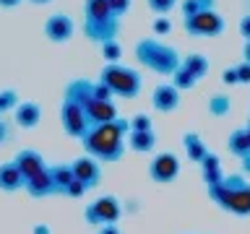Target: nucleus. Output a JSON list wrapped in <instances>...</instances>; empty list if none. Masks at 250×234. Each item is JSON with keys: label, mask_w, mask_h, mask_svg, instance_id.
<instances>
[{"label": "nucleus", "mask_w": 250, "mask_h": 234, "mask_svg": "<svg viewBox=\"0 0 250 234\" xmlns=\"http://www.w3.org/2000/svg\"><path fill=\"white\" fill-rule=\"evenodd\" d=\"M123 216V206L115 195H102V198L86 203L83 218L91 226H104V224H117Z\"/></svg>", "instance_id": "7"}, {"label": "nucleus", "mask_w": 250, "mask_h": 234, "mask_svg": "<svg viewBox=\"0 0 250 234\" xmlns=\"http://www.w3.org/2000/svg\"><path fill=\"white\" fill-rule=\"evenodd\" d=\"M8 138H11V125H8L3 117H0V146L8 143Z\"/></svg>", "instance_id": "39"}, {"label": "nucleus", "mask_w": 250, "mask_h": 234, "mask_svg": "<svg viewBox=\"0 0 250 234\" xmlns=\"http://www.w3.org/2000/svg\"><path fill=\"white\" fill-rule=\"evenodd\" d=\"M31 234H52V229L47 224H37V226H31Z\"/></svg>", "instance_id": "42"}, {"label": "nucleus", "mask_w": 250, "mask_h": 234, "mask_svg": "<svg viewBox=\"0 0 250 234\" xmlns=\"http://www.w3.org/2000/svg\"><path fill=\"white\" fill-rule=\"evenodd\" d=\"M242 60L250 62V39H245V44H242Z\"/></svg>", "instance_id": "43"}, {"label": "nucleus", "mask_w": 250, "mask_h": 234, "mask_svg": "<svg viewBox=\"0 0 250 234\" xmlns=\"http://www.w3.org/2000/svg\"><path fill=\"white\" fill-rule=\"evenodd\" d=\"M128 133H130V122L125 117H117V120L104 122V125H91L83 133L81 146L97 161L115 164L125 154V138H128Z\"/></svg>", "instance_id": "1"}, {"label": "nucleus", "mask_w": 250, "mask_h": 234, "mask_svg": "<svg viewBox=\"0 0 250 234\" xmlns=\"http://www.w3.org/2000/svg\"><path fill=\"white\" fill-rule=\"evenodd\" d=\"M26 179H23L21 169L16 167L13 161H5L0 164V190L3 193H16V190H23Z\"/></svg>", "instance_id": "19"}, {"label": "nucleus", "mask_w": 250, "mask_h": 234, "mask_svg": "<svg viewBox=\"0 0 250 234\" xmlns=\"http://www.w3.org/2000/svg\"><path fill=\"white\" fill-rule=\"evenodd\" d=\"M125 140H128V148L136 154H151L156 148V133L154 130H130Z\"/></svg>", "instance_id": "20"}, {"label": "nucleus", "mask_w": 250, "mask_h": 234, "mask_svg": "<svg viewBox=\"0 0 250 234\" xmlns=\"http://www.w3.org/2000/svg\"><path fill=\"white\" fill-rule=\"evenodd\" d=\"M21 0H0V8H16Z\"/></svg>", "instance_id": "44"}, {"label": "nucleus", "mask_w": 250, "mask_h": 234, "mask_svg": "<svg viewBox=\"0 0 250 234\" xmlns=\"http://www.w3.org/2000/svg\"><path fill=\"white\" fill-rule=\"evenodd\" d=\"M180 175V156L172 151H162L156 154L151 161H148V177L154 179L156 185H169L175 182Z\"/></svg>", "instance_id": "9"}, {"label": "nucleus", "mask_w": 250, "mask_h": 234, "mask_svg": "<svg viewBox=\"0 0 250 234\" xmlns=\"http://www.w3.org/2000/svg\"><path fill=\"white\" fill-rule=\"evenodd\" d=\"M172 29H175V23L169 21V16H156L151 23V31L156 37H167V34H172Z\"/></svg>", "instance_id": "31"}, {"label": "nucleus", "mask_w": 250, "mask_h": 234, "mask_svg": "<svg viewBox=\"0 0 250 234\" xmlns=\"http://www.w3.org/2000/svg\"><path fill=\"white\" fill-rule=\"evenodd\" d=\"M60 125H62V130H65L70 138L81 140L83 133L89 130V120H86L83 107H78L76 101L62 97V101H60Z\"/></svg>", "instance_id": "8"}, {"label": "nucleus", "mask_w": 250, "mask_h": 234, "mask_svg": "<svg viewBox=\"0 0 250 234\" xmlns=\"http://www.w3.org/2000/svg\"><path fill=\"white\" fill-rule=\"evenodd\" d=\"M203 11H216V0H180V13L183 19H190Z\"/></svg>", "instance_id": "26"}, {"label": "nucleus", "mask_w": 250, "mask_h": 234, "mask_svg": "<svg viewBox=\"0 0 250 234\" xmlns=\"http://www.w3.org/2000/svg\"><path fill=\"white\" fill-rule=\"evenodd\" d=\"M19 107V91L16 89H3L0 91V115H8Z\"/></svg>", "instance_id": "29"}, {"label": "nucleus", "mask_w": 250, "mask_h": 234, "mask_svg": "<svg viewBox=\"0 0 250 234\" xmlns=\"http://www.w3.org/2000/svg\"><path fill=\"white\" fill-rule=\"evenodd\" d=\"M99 52L104 58V62H120V58H123V47L117 39H109V42L99 44Z\"/></svg>", "instance_id": "28"}, {"label": "nucleus", "mask_w": 250, "mask_h": 234, "mask_svg": "<svg viewBox=\"0 0 250 234\" xmlns=\"http://www.w3.org/2000/svg\"><path fill=\"white\" fill-rule=\"evenodd\" d=\"M23 190H26L31 198H37V200H42V198H47V195H55V193H58V190H55V179H52V175H50V167L42 169V172H39V175H34V177H29L26 185H23Z\"/></svg>", "instance_id": "16"}, {"label": "nucleus", "mask_w": 250, "mask_h": 234, "mask_svg": "<svg viewBox=\"0 0 250 234\" xmlns=\"http://www.w3.org/2000/svg\"><path fill=\"white\" fill-rule=\"evenodd\" d=\"M120 21L107 0H83V34L94 44H104L120 34Z\"/></svg>", "instance_id": "4"}, {"label": "nucleus", "mask_w": 250, "mask_h": 234, "mask_svg": "<svg viewBox=\"0 0 250 234\" xmlns=\"http://www.w3.org/2000/svg\"><path fill=\"white\" fill-rule=\"evenodd\" d=\"M227 151L234 154L237 159L250 154V133H248V128H234L229 136H227Z\"/></svg>", "instance_id": "22"}, {"label": "nucleus", "mask_w": 250, "mask_h": 234, "mask_svg": "<svg viewBox=\"0 0 250 234\" xmlns=\"http://www.w3.org/2000/svg\"><path fill=\"white\" fill-rule=\"evenodd\" d=\"M97 234H123L117 224H104V226H97Z\"/></svg>", "instance_id": "40"}, {"label": "nucleus", "mask_w": 250, "mask_h": 234, "mask_svg": "<svg viewBox=\"0 0 250 234\" xmlns=\"http://www.w3.org/2000/svg\"><path fill=\"white\" fill-rule=\"evenodd\" d=\"M50 175H52V179H55V190H58L60 195L65 193V187L73 182V167L70 164H52L50 167Z\"/></svg>", "instance_id": "24"}, {"label": "nucleus", "mask_w": 250, "mask_h": 234, "mask_svg": "<svg viewBox=\"0 0 250 234\" xmlns=\"http://www.w3.org/2000/svg\"><path fill=\"white\" fill-rule=\"evenodd\" d=\"M86 193H89V190H86V185L81 182V179H73V182L65 187V193H62V195H68V198H83Z\"/></svg>", "instance_id": "34"}, {"label": "nucleus", "mask_w": 250, "mask_h": 234, "mask_svg": "<svg viewBox=\"0 0 250 234\" xmlns=\"http://www.w3.org/2000/svg\"><path fill=\"white\" fill-rule=\"evenodd\" d=\"M107 3H109V8H112V13L117 19H125L133 8V0H107Z\"/></svg>", "instance_id": "33"}, {"label": "nucleus", "mask_w": 250, "mask_h": 234, "mask_svg": "<svg viewBox=\"0 0 250 234\" xmlns=\"http://www.w3.org/2000/svg\"><path fill=\"white\" fill-rule=\"evenodd\" d=\"M240 172L245 177H250V154L248 156H240Z\"/></svg>", "instance_id": "41"}, {"label": "nucleus", "mask_w": 250, "mask_h": 234, "mask_svg": "<svg viewBox=\"0 0 250 234\" xmlns=\"http://www.w3.org/2000/svg\"><path fill=\"white\" fill-rule=\"evenodd\" d=\"M183 29L185 34H190L195 39H216L224 34L227 21L219 11H203V13L190 16V19H183Z\"/></svg>", "instance_id": "6"}, {"label": "nucleus", "mask_w": 250, "mask_h": 234, "mask_svg": "<svg viewBox=\"0 0 250 234\" xmlns=\"http://www.w3.org/2000/svg\"><path fill=\"white\" fill-rule=\"evenodd\" d=\"M188 73H190L195 81H201L203 76L208 73V68H211V62H208V58L206 55H201V52H190V55H185L183 58V62H180Z\"/></svg>", "instance_id": "23"}, {"label": "nucleus", "mask_w": 250, "mask_h": 234, "mask_svg": "<svg viewBox=\"0 0 250 234\" xmlns=\"http://www.w3.org/2000/svg\"><path fill=\"white\" fill-rule=\"evenodd\" d=\"M29 3H34V5H47V3H52V0H29Z\"/></svg>", "instance_id": "45"}, {"label": "nucleus", "mask_w": 250, "mask_h": 234, "mask_svg": "<svg viewBox=\"0 0 250 234\" xmlns=\"http://www.w3.org/2000/svg\"><path fill=\"white\" fill-rule=\"evenodd\" d=\"M73 34H76V21L68 13H52L44 21V37L52 44H65L73 39Z\"/></svg>", "instance_id": "10"}, {"label": "nucleus", "mask_w": 250, "mask_h": 234, "mask_svg": "<svg viewBox=\"0 0 250 234\" xmlns=\"http://www.w3.org/2000/svg\"><path fill=\"white\" fill-rule=\"evenodd\" d=\"M13 122L23 130H34L42 122V107L37 101H19V107L13 109Z\"/></svg>", "instance_id": "15"}, {"label": "nucleus", "mask_w": 250, "mask_h": 234, "mask_svg": "<svg viewBox=\"0 0 250 234\" xmlns=\"http://www.w3.org/2000/svg\"><path fill=\"white\" fill-rule=\"evenodd\" d=\"M146 3H148V8H151L156 16H169L180 5V0H146Z\"/></svg>", "instance_id": "30"}, {"label": "nucleus", "mask_w": 250, "mask_h": 234, "mask_svg": "<svg viewBox=\"0 0 250 234\" xmlns=\"http://www.w3.org/2000/svg\"><path fill=\"white\" fill-rule=\"evenodd\" d=\"M237 29H240L242 39H250V13H245V16H242V19H240Z\"/></svg>", "instance_id": "38"}, {"label": "nucleus", "mask_w": 250, "mask_h": 234, "mask_svg": "<svg viewBox=\"0 0 250 234\" xmlns=\"http://www.w3.org/2000/svg\"><path fill=\"white\" fill-rule=\"evenodd\" d=\"M222 83L224 86H237L240 81H237V70L234 68H224L222 70Z\"/></svg>", "instance_id": "36"}, {"label": "nucleus", "mask_w": 250, "mask_h": 234, "mask_svg": "<svg viewBox=\"0 0 250 234\" xmlns=\"http://www.w3.org/2000/svg\"><path fill=\"white\" fill-rule=\"evenodd\" d=\"M133 55H136L138 65H144L146 70H154L156 76H172L183 62V55L177 52V47L162 42L156 37L138 39L136 47H133Z\"/></svg>", "instance_id": "3"}, {"label": "nucleus", "mask_w": 250, "mask_h": 234, "mask_svg": "<svg viewBox=\"0 0 250 234\" xmlns=\"http://www.w3.org/2000/svg\"><path fill=\"white\" fill-rule=\"evenodd\" d=\"M206 107H208V115L219 120V117H227L232 112V99L227 97V94H211Z\"/></svg>", "instance_id": "25"}, {"label": "nucleus", "mask_w": 250, "mask_h": 234, "mask_svg": "<svg viewBox=\"0 0 250 234\" xmlns=\"http://www.w3.org/2000/svg\"><path fill=\"white\" fill-rule=\"evenodd\" d=\"M62 97H68L70 101H76L78 107H86L94 99V81H89V78H73V81H68Z\"/></svg>", "instance_id": "17"}, {"label": "nucleus", "mask_w": 250, "mask_h": 234, "mask_svg": "<svg viewBox=\"0 0 250 234\" xmlns=\"http://www.w3.org/2000/svg\"><path fill=\"white\" fill-rule=\"evenodd\" d=\"M234 70H237V81L240 83H250V62L242 60L240 65H234Z\"/></svg>", "instance_id": "35"}, {"label": "nucleus", "mask_w": 250, "mask_h": 234, "mask_svg": "<svg viewBox=\"0 0 250 234\" xmlns=\"http://www.w3.org/2000/svg\"><path fill=\"white\" fill-rule=\"evenodd\" d=\"M99 81L112 91V97L120 99H138L141 86H144L138 70L123 62H104V68L99 70Z\"/></svg>", "instance_id": "5"}, {"label": "nucleus", "mask_w": 250, "mask_h": 234, "mask_svg": "<svg viewBox=\"0 0 250 234\" xmlns=\"http://www.w3.org/2000/svg\"><path fill=\"white\" fill-rule=\"evenodd\" d=\"M94 99H112V91L102 81H94Z\"/></svg>", "instance_id": "37"}, {"label": "nucleus", "mask_w": 250, "mask_h": 234, "mask_svg": "<svg viewBox=\"0 0 250 234\" xmlns=\"http://www.w3.org/2000/svg\"><path fill=\"white\" fill-rule=\"evenodd\" d=\"M206 193L227 214L250 216V179L242 172H237V175H224L222 182L206 187Z\"/></svg>", "instance_id": "2"}, {"label": "nucleus", "mask_w": 250, "mask_h": 234, "mask_svg": "<svg viewBox=\"0 0 250 234\" xmlns=\"http://www.w3.org/2000/svg\"><path fill=\"white\" fill-rule=\"evenodd\" d=\"M180 94H183V91H177L175 86H172V81H164L159 86H154V91H151V107L156 109V112H162V115L177 112L180 101H183Z\"/></svg>", "instance_id": "11"}, {"label": "nucleus", "mask_w": 250, "mask_h": 234, "mask_svg": "<svg viewBox=\"0 0 250 234\" xmlns=\"http://www.w3.org/2000/svg\"><path fill=\"white\" fill-rule=\"evenodd\" d=\"M245 128H248V130H250V115H248V122H245Z\"/></svg>", "instance_id": "46"}, {"label": "nucleus", "mask_w": 250, "mask_h": 234, "mask_svg": "<svg viewBox=\"0 0 250 234\" xmlns=\"http://www.w3.org/2000/svg\"><path fill=\"white\" fill-rule=\"evenodd\" d=\"M13 164L21 169L23 179H29V177L39 175L42 169H47V161H44V156L39 154V151H34V148H21V151L13 156Z\"/></svg>", "instance_id": "14"}, {"label": "nucleus", "mask_w": 250, "mask_h": 234, "mask_svg": "<svg viewBox=\"0 0 250 234\" xmlns=\"http://www.w3.org/2000/svg\"><path fill=\"white\" fill-rule=\"evenodd\" d=\"M70 167H73V177L81 179V182L86 185V190H94V187H99L102 182V167L99 161L94 159V156H78V159L70 161Z\"/></svg>", "instance_id": "12"}, {"label": "nucleus", "mask_w": 250, "mask_h": 234, "mask_svg": "<svg viewBox=\"0 0 250 234\" xmlns=\"http://www.w3.org/2000/svg\"><path fill=\"white\" fill-rule=\"evenodd\" d=\"M83 112H86V120H89V128L91 125H104V122L117 120V107L112 99H91L83 107Z\"/></svg>", "instance_id": "13"}, {"label": "nucleus", "mask_w": 250, "mask_h": 234, "mask_svg": "<svg viewBox=\"0 0 250 234\" xmlns=\"http://www.w3.org/2000/svg\"><path fill=\"white\" fill-rule=\"evenodd\" d=\"M169 78H172V86H175L177 91H190V89H195V83H198V81H195V78H193L190 73H188V70H185L183 65H180V68H177Z\"/></svg>", "instance_id": "27"}, {"label": "nucleus", "mask_w": 250, "mask_h": 234, "mask_svg": "<svg viewBox=\"0 0 250 234\" xmlns=\"http://www.w3.org/2000/svg\"><path fill=\"white\" fill-rule=\"evenodd\" d=\"M201 179H203V185L211 187V185H219L224 179V169H222V159L214 154V151H208L206 156L201 159Z\"/></svg>", "instance_id": "18"}, {"label": "nucleus", "mask_w": 250, "mask_h": 234, "mask_svg": "<svg viewBox=\"0 0 250 234\" xmlns=\"http://www.w3.org/2000/svg\"><path fill=\"white\" fill-rule=\"evenodd\" d=\"M183 151L188 156V161L201 164V159L208 154V146L203 143V138L198 136V133H185L183 136Z\"/></svg>", "instance_id": "21"}, {"label": "nucleus", "mask_w": 250, "mask_h": 234, "mask_svg": "<svg viewBox=\"0 0 250 234\" xmlns=\"http://www.w3.org/2000/svg\"><path fill=\"white\" fill-rule=\"evenodd\" d=\"M128 122H130V130H154V122H151V117H148L146 112L133 115Z\"/></svg>", "instance_id": "32"}]
</instances>
